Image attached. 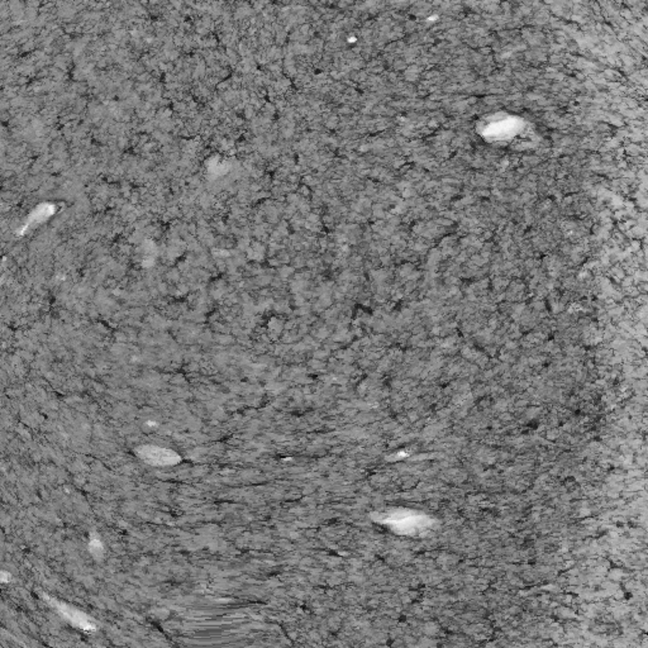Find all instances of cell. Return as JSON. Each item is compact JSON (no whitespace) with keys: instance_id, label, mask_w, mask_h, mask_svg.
Listing matches in <instances>:
<instances>
[{"instance_id":"cell-2","label":"cell","mask_w":648,"mask_h":648,"mask_svg":"<svg viewBox=\"0 0 648 648\" xmlns=\"http://www.w3.org/2000/svg\"><path fill=\"white\" fill-rule=\"evenodd\" d=\"M47 602L51 604L53 608L58 610V613L63 615L66 620H69L70 623H73L75 627L80 628V630H84V631H95L97 630V625L92 622V618L89 615H86L85 613H83L80 610L78 609L71 608L69 605L63 604V602H58L56 599H50V597H46Z\"/></svg>"},{"instance_id":"cell-1","label":"cell","mask_w":648,"mask_h":648,"mask_svg":"<svg viewBox=\"0 0 648 648\" xmlns=\"http://www.w3.org/2000/svg\"><path fill=\"white\" fill-rule=\"evenodd\" d=\"M137 455L139 459L152 466L175 465L180 461L178 453L159 446H142L138 448Z\"/></svg>"},{"instance_id":"cell-3","label":"cell","mask_w":648,"mask_h":648,"mask_svg":"<svg viewBox=\"0 0 648 648\" xmlns=\"http://www.w3.org/2000/svg\"><path fill=\"white\" fill-rule=\"evenodd\" d=\"M90 552L95 556V558H100L103 556V545L98 538H92L90 541Z\"/></svg>"}]
</instances>
